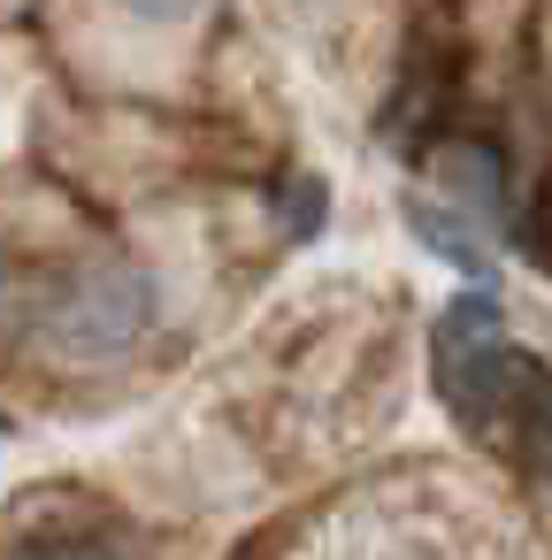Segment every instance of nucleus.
<instances>
[{"mask_svg":"<svg viewBox=\"0 0 552 560\" xmlns=\"http://www.w3.org/2000/svg\"><path fill=\"white\" fill-rule=\"evenodd\" d=\"M16 560H139V537L116 522V514H101V506H85V514H24L16 522Z\"/></svg>","mask_w":552,"mask_h":560,"instance_id":"3","label":"nucleus"},{"mask_svg":"<svg viewBox=\"0 0 552 560\" xmlns=\"http://www.w3.org/2000/svg\"><path fill=\"white\" fill-rule=\"evenodd\" d=\"M437 177L468 200V215L506 223V170H498V154H491V147H475V139L445 147V154H437Z\"/></svg>","mask_w":552,"mask_h":560,"instance_id":"5","label":"nucleus"},{"mask_svg":"<svg viewBox=\"0 0 552 560\" xmlns=\"http://www.w3.org/2000/svg\"><path fill=\"white\" fill-rule=\"evenodd\" d=\"M131 16H185V9H200V0H124Z\"/></svg>","mask_w":552,"mask_h":560,"instance_id":"8","label":"nucleus"},{"mask_svg":"<svg viewBox=\"0 0 552 560\" xmlns=\"http://www.w3.org/2000/svg\"><path fill=\"white\" fill-rule=\"evenodd\" d=\"M269 208H277V231L284 238H315L322 231V208H330V185L315 170H292L284 185H269Z\"/></svg>","mask_w":552,"mask_h":560,"instance_id":"7","label":"nucleus"},{"mask_svg":"<svg viewBox=\"0 0 552 560\" xmlns=\"http://www.w3.org/2000/svg\"><path fill=\"white\" fill-rule=\"evenodd\" d=\"M437 392L460 422L498 430L506 392H514V353H506V315L491 300V284L460 292L437 323Z\"/></svg>","mask_w":552,"mask_h":560,"instance_id":"1","label":"nucleus"},{"mask_svg":"<svg viewBox=\"0 0 552 560\" xmlns=\"http://www.w3.org/2000/svg\"><path fill=\"white\" fill-rule=\"evenodd\" d=\"M407 231L437 254V261H453L460 277H475V284H491V246L475 238V223H460L445 200H430V192H414L407 200Z\"/></svg>","mask_w":552,"mask_h":560,"instance_id":"4","label":"nucleus"},{"mask_svg":"<svg viewBox=\"0 0 552 560\" xmlns=\"http://www.w3.org/2000/svg\"><path fill=\"white\" fill-rule=\"evenodd\" d=\"M506 415L537 460V476H552V369L544 361H521L514 353V392H506Z\"/></svg>","mask_w":552,"mask_h":560,"instance_id":"6","label":"nucleus"},{"mask_svg":"<svg viewBox=\"0 0 552 560\" xmlns=\"http://www.w3.org/2000/svg\"><path fill=\"white\" fill-rule=\"evenodd\" d=\"M146 307H154V292H146L139 269L93 261V269L62 277V284L47 292V315H39V323H47V338H55L62 353H78V361H116V353L139 346Z\"/></svg>","mask_w":552,"mask_h":560,"instance_id":"2","label":"nucleus"}]
</instances>
